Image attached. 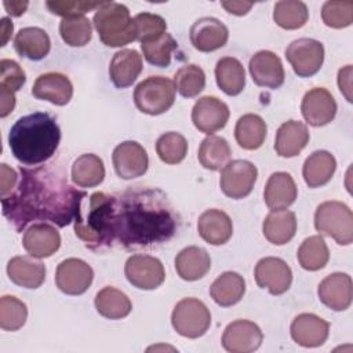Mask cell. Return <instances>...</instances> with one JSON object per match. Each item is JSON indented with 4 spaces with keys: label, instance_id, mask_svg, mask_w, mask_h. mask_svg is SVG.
I'll use <instances>...</instances> for the list:
<instances>
[{
    "label": "cell",
    "instance_id": "8",
    "mask_svg": "<svg viewBox=\"0 0 353 353\" xmlns=\"http://www.w3.org/2000/svg\"><path fill=\"white\" fill-rule=\"evenodd\" d=\"M285 58L291 63L295 74L310 77L323 66L324 47L314 39L302 37L290 43L285 48Z\"/></svg>",
    "mask_w": 353,
    "mask_h": 353
},
{
    "label": "cell",
    "instance_id": "21",
    "mask_svg": "<svg viewBox=\"0 0 353 353\" xmlns=\"http://www.w3.org/2000/svg\"><path fill=\"white\" fill-rule=\"evenodd\" d=\"M25 251L34 258H47L58 251L61 245L59 232L48 223H33L22 237Z\"/></svg>",
    "mask_w": 353,
    "mask_h": 353
},
{
    "label": "cell",
    "instance_id": "2",
    "mask_svg": "<svg viewBox=\"0 0 353 353\" xmlns=\"http://www.w3.org/2000/svg\"><path fill=\"white\" fill-rule=\"evenodd\" d=\"M85 196L52 168L21 167L15 189L1 197L3 215L18 232L34 221L63 228L74 221Z\"/></svg>",
    "mask_w": 353,
    "mask_h": 353
},
{
    "label": "cell",
    "instance_id": "24",
    "mask_svg": "<svg viewBox=\"0 0 353 353\" xmlns=\"http://www.w3.org/2000/svg\"><path fill=\"white\" fill-rule=\"evenodd\" d=\"M10 280L23 288H39L46 280V266L34 256H14L7 263Z\"/></svg>",
    "mask_w": 353,
    "mask_h": 353
},
{
    "label": "cell",
    "instance_id": "6",
    "mask_svg": "<svg viewBox=\"0 0 353 353\" xmlns=\"http://www.w3.org/2000/svg\"><path fill=\"white\" fill-rule=\"evenodd\" d=\"M175 91L172 80L164 76H150L135 87L134 102L142 113L157 116L174 105Z\"/></svg>",
    "mask_w": 353,
    "mask_h": 353
},
{
    "label": "cell",
    "instance_id": "22",
    "mask_svg": "<svg viewBox=\"0 0 353 353\" xmlns=\"http://www.w3.org/2000/svg\"><path fill=\"white\" fill-rule=\"evenodd\" d=\"M32 94L37 99L48 101L54 105L63 106L69 103L73 97V85L68 76L50 72L40 74L36 79L32 87Z\"/></svg>",
    "mask_w": 353,
    "mask_h": 353
},
{
    "label": "cell",
    "instance_id": "11",
    "mask_svg": "<svg viewBox=\"0 0 353 353\" xmlns=\"http://www.w3.org/2000/svg\"><path fill=\"white\" fill-rule=\"evenodd\" d=\"M94 279L92 268L83 259H63L55 272V284L66 295L84 294Z\"/></svg>",
    "mask_w": 353,
    "mask_h": 353
},
{
    "label": "cell",
    "instance_id": "38",
    "mask_svg": "<svg viewBox=\"0 0 353 353\" xmlns=\"http://www.w3.org/2000/svg\"><path fill=\"white\" fill-rule=\"evenodd\" d=\"M296 258L305 270L316 272L327 265L330 251L321 236H310L302 241L301 247L298 248Z\"/></svg>",
    "mask_w": 353,
    "mask_h": 353
},
{
    "label": "cell",
    "instance_id": "47",
    "mask_svg": "<svg viewBox=\"0 0 353 353\" xmlns=\"http://www.w3.org/2000/svg\"><path fill=\"white\" fill-rule=\"evenodd\" d=\"M105 1H83V0H50L46 3L47 8L55 14L61 15L63 18H72V17H83L85 12H90L92 10H98Z\"/></svg>",
    "mask_w": 353,
    "mask_h": 353
},
{
    "label": "cell",
    "instance_id": "52",
    "mask_svg": "<svg viewBox=\"0 0 353 353\" xmlns=\"http://www.w3.org/2000/svg\"><path fill=\"white\" fill-rule=\"evenodd\" d=\"M221 6L233 15H245L251 7L254 6L252 1H222Z\"/></svg>",
    "mask_w": 353,
    "mask_h": 353
},
{
    "label": "cell",
    "instance_id": "13",
    "mask_svg": "<svg viewBox=\"0 0 353 353\" xmlns=\"http://www.w3.org/2000/svg\"><path fill=\"white\" fill-rule=\"evenodd\" d=\"M255 281L258 287L266 288L272 295L284 294L292 283V272L285 261L276 256H266L255 266Z\"/></svg>",
    "mask_w": 353,
    "mask_h": 353
},
{
    "label": "cell",
    "instance_id": "9",
    "mask_svg": "<svg viewBox=\"0 0 353 353\" xmlns=\"http://www.w3.org/2000/svg\"><path fill=\"white\" fill-rule=\"evenodd\" d=\"M256 176L258 170L251 161L233 160L222 168L219 185L228 197L239 200L252 192Z\"/></svg>",
    "mask_w": 353,
    "mask_h": 353
},
{
    "label": "cell",
    "instance_id": "23",
    "mask_svg": "<svg viewBox=\"0 0 353 353\" xmlns=\"http://www.w3.org/2000/svg\"><path fill=\"white\" fill-rule=\"evenodd\" d=\"M197 230L200 237L212 245H222L228 243L233 233L232 219L222 210H205L197 221Z\"/></svg>",
    "mask_w": 353,
    "mask_h": 353
},
{
    "label": "cell",
    "instance_id": "20",
    "mask_svg": "<svg viewBox=\"0 0 353 353\" xmlns=\"http://www.w3.org/2000/svg\"><path fill=\"white\" fill-rule=\"evenodd\" d=\"M290 331L294 342L298 345L303 347H317L327 341L330 324L313 313H302L292 320Z\"/></svg>",
    "mask_w": 353,
    "mask_h": 353
},
{
    "label": "cell",
    "instance_id": "51",
    "mask_svg": "<svg viewBox=\"0 0 353 353\" xmlns=\"http://www.w3.org/2000/svg\"><path fill=\"white\" fill-rule=\"evenodd\" d=\"M15 108V92L0 87V117L8 116Z\"/></svg>",
    "mask_w": 353,
    "mask_h": 353
},
{
    "label": "cell",
    "instance_id": "4",
    "mask_svg": "<svg viewBox=\"0 0 353 353\" xmlns=\"http://www.w3.org/2000/svg\"><path fill=\"white\" fill-rule=\"evenodd\" d=\"M101 41L108 47H123L135 40L130 10L116 1H105L92 18Z\"/></svg>",
    "mask_w": 353,
    "mask_h": 353
},
{
    "label": "cell",
    "instance_id": "36",
    "mask_svg": "<svg viewBox=\"0 0 353 353\" xmlns=\"http://www.w3.org/2000/svg\"><path fill=\"white\" fill-rule=\"evenodd\" d=\"M97 312L110 320L124 319L130 314L132 305L130 298L114 287H105L95 295Z\"/></svg>",
    "mask_w": 353,
    "mask_h": 353
},
{
    "label": "cell",
    "instance_id": "50",
    "mask_svg": "<svg viewBox=\"0 0 353 353\" xmlns=\"http://www.w3.org/2000/svg\"><path fill=\"white\" fill-rule=\"evenodd\" d=\"M338 87L347 102H352V65H346L338 72Z\"/></svg>",
    "mask_w": 353,
    "mask_h": 353
},
{
    "label": "cell",
    "instance_id": "19",
    "mask_svg": "<svg viewBox=\"0 0 353 353\" xmlns=\"http://www.w3.org/2000/svg\"><path fill=\"white\" fill-rule=\"evenodd\" d=\"M189 37L196 50L201 52H211L226 44L229 30L219 19L203 17L190 26Z\"/></svg>",
    "mask_w": 353,
    "mask_h": 353
},
{
    "label": "cell",
    "instance_id": "5",
    "mask_svg": "<svg viewBox=\"0 0 353 353\" xmlns=\"http://www.w3.org/2000/svg\"><path fill=\"white\" fill-rule=\"evenodd\" d=\"M314 228L320 234L332 237L338 244L349 245L353 241L352 210L341 201H324L314 212Z\"/></svg>",
    "mask_w": 353,
    "mask_h": 353
},
{
    "label": "cell",
    "instance_id": "18",
    "mask_svg": "<svg viewBox=\"0 0 353 353\" xmlns=\"http://www.w3.org/2000/svg\"><path fill=\"white\" fill-rule=\"evenodd\" d=\"M320 301L335 312L346 310L353 298L352 279L346 273H331L321 280L317 288Z\"/></svg>",
    "mask_w": 353,
    "mask_h": 353
},
{
    "label": "cell",
    "instance_id": "44",
    "mask_svg": "<svg viewBox=\"0 0 353 353\" xmlns=\"http://www.w3.org/2000/svg\"><path fill=\"white\" fill-rule=\"evenodd\" d=\"M28 319L26 305L15 296L4 295L0 298V327L6 331L22 328Z\"/></svg>",
    "mask_w": 353,
    "mask_h": 353
},
{
    "label": "cell",
    "instance_id": "35",
    "mask_svg": "<svg viewBox=\"0 0 353 353\" xmlns=\"http://www.w3.org/2000/svg\"><path fill=\"white\" fill-rule=\"evenodd\" d=\"M268 127L263 119L254 113L241 116L234 128V137L237 143L247 150H255L262 146L266 138Z\"/></svg>",
    "mask_w": 353,
    "mask_h": 353
},
{
    "label": "cell",
    "instance_id": "25",
    "mask_svg": "<svg viewBox=\"0 0 353 353\" xmlns=\"http://www.w3.org/2000/svg\"><path fill=\"white\" fill-rule=\"evenodd\" d=\"M142 72V55L135 50L117 51L109 65V76L114 87H130Z\"/></svg>",
    "mask_w": 353,
    "mask_h": 353
},
{
    "label": "cell",
    "instance_id": "12",
    "mask_svg": "<svg viewBox=\"0 0 353 353\" xmlns=\"http://www.w3.org/2000/svg\"><path fill=\"white\" fill-rule=\"evenodd\" d=\"M112 161L116 174L123 179L142 176L149 167L146 150L135 141H124L119 143L113 150Z\"/></svg>",
    "mask_w": 353,
    "mask_h": 353
},
{
    "label": "cell",
    "instance_id": "10",
    "mask_svg": "<svg viewBox=\"0 0 353 353\" xmlns=\"http://www.w3.org/2000/svg\"><path fill=\"white\" fill-rule=\"evenodd\" d=\"M127 280L139 290H154L165 279L164 266L160 259L150 255H132L124 266Z\"/></svg>",
    "mask_w": 353,
    "mask_h": 353
},
{
    "label": "cell",
    "instance_id": "49",
    "mask_svg": "<svg viewBox=\"0 0 353 353\" xmlns=\"http://www.w3.org/2000/svg\"><path fill=\"white\" fill-rule=\"evenodd\" d=\"M0 174H1V176H0L1 189L0 190H1V197H4L7 194H10L15 189L19 176L15 172V170H12L11 167H8L4 163L0 164Z\"/></svg>",
    "mask_w": 353,
    "mask_h": 353
},
{
    "label": "cell",
    "instance_id": "42",
    "mask_svg": "<svg viewBox=\"0 0 353 353\" xmlns=\"http://www.w3.org/2000/svg\"><path fill=\"white\" fill-rule=\"evenodd\" d=\"M156 152L160 160L165 164H178L188 153V141L179 132H165L159 137L156 142Z\"/></svg>",
    "mask_w": 353,
    "mask_h": 353
},
{
    "label": "cell",
    "instance_id": "1",
    "mask_svg": "<svg viewBox=\"0 0 353 353\" xmlns=\"http://www.w3.org/2000/svg\"><path fill=\"white\" fill-rule=\"evenodd\" d=\"M74 233L91 250L149 247L168 241L178 229L176 214L157 188L134 186L116 194L95 192L80 207Z\"/></svg>",
    "mask_w": 353,
    "mask_h": 353
},
{
    "label": "cell",
    "instance_id": "54",
    "mask_svg": "<svg viewBox=\"0 0 353 353\" xmlns=\"http://www.w3.org/2000/svg\"><path fill=\"white\" fill-rule=\"evenodd\" d=\"M12 29H14V25H12V21L7 17L1 18V23H0V30H1V47H4L7 44V41L11 39V34H12Z\"/></svg>",
    "mask_w": 353,
    "mask_h": 353
},
{
    "label": "cell",
    "instance_id": "26",
    "mask_svg": "<svg viewBox=\"0 0 353 353\" xmlns=\"http://www.w3.org/2000/svg\"><path fill=\"white\" fill-rule=\"evenodd\" d=\"M307 127L298 120H288L276 132L274 150L281 157H295L309 142Z\"/></svg>",
    "mask_w": 353,
    "mask_h": 353
},
{
    "label": "cell",
    "instance_id": "30",
    "mask_svg": "<svg viewBox=\"0 0 353 353\" xmlns=\"http://www.w3.org/2000/svg\"><path fill=\"white\" fill-rule=\"evenodd\" d=\"M211 268L208 252L197 245L183 248L175 258V270L182 280L194 281L204 277Z\"/></svg>",
    "mask_w": 353,
    "mask_h": 353
},
{
    "label": "cell",
    "instance_id": "43",
    "mask_svg": "<svg viewBox=\"0 0 353 353\" xmlns=\"http://www.w3.org/2000/svg\"><path fill=\"white\" fill-rule=\"evenodd\" d=\"M178 44L170 33H164L159 39L141 44L145 59L159 68H167L171 63V55L176 50Z\"/></svg>",
    "mask_w": 353,
    "mask_h": 353
},
{
    "label": "cell",
    "instance_id": "15",
    "mask_svg": "<svg viewBox=\"0 0 353 353\" xmlns=\"http://www.w3.org/2000/svg\"><path fill=\"white\" fill-rule=\"evenodd\" d=\"M263 341L261 328L250 320H234L223 331L222 346L232 353H250Z\"/></svg>",
    "mask_w": 353,
    "mask_h": 353
},
{
    "label": "cell",
    "instance_id": "3",
    "mask_svg": "<svg viewBox=\"0 0 353 353\" xmlns=\"http://www.w3.org/2000/svg\"><path fill=\"white\" fill-rule=\"evenodd\" d=\"M59 141L61 130L57 120L44 112H34L18 119L8 134L11 153L25 165L47 161L55 153Z\"/></svg>",
    "mask_w": 353,
    "mask_h": 353
},
{
    "label": "cell",
    "instance_id": "53",
    "mask_svg": "<svg viewBox=\"0 0 353 353\" xmlns=\"http://www.w3.org/2000/svg\"><path fill=\"white\" fill-rule=\"evenodd\" d=\"M3 6H4L6 11H7L11 17H21V15L26 11L29 3H28V1H21V0H11V1L4 0V1H3Z\"/></svg>",
    "mask_w": 353,
    "mask_h": 353
},
{
    "label": "cell",
    "instance_id": "41",
    "mask_svg": "<svg viewBox=\"0 0 353 353\" xmlns=\"http://www.w3.org/2000/svg\"><path fill=\"white\" fill-rule=\"evenodd\" d=\"M59 34L70 47H83L88 44L92 36V28L88 18L72 17L63 18L59 23Z\"/></svg>",
    "mask_w": 353,
    "mask_h": 353
},
{
    "label": "cell",
    "instance_id": "39",
    "mask_svg": "<svg viewBox=\"0 0 353 353\" xmlns=\"http://www.w3.org/2000/svg\"><path fill=\"white\" fill-rule=\"evenodd\" d=\"M309 18L307 7L299 0H281L274 4L273 19L274 22L287 30L302 28Z\"/></svg>",
    "mask_w": 353,
    "mask_h": 353
},
{
    "label": "cell",
    "instance_id": "31",
    "mask_svg": "<svg viewBox=\"0 0 353 353\" xmlns=\"http://www.w3.org/2000/svg\"><path fill=\"white\" fill-rule=\"evenodd\" d=\"M335 170V157L327 150H316L305 160L302 175L309 188H320L331 181Z\"/></svg>",
    "mask_w": 353,
    "mask_h": 353
},
{
    "label": "cell",
    "instance_id": "28",
    "mask_svg": "<svg viewBox=\"0 0 353 353\" xmlns=\"http://www.w3.org/2000/svg\"><path fill=\"white\" fill-rule=\"evenodd\" d=\"M15 51L30 61H40L46 58L51 48V40L47 32L37 26L21 29L14 39Z\"/></svg>",
    "mask_w": 353,
    "mask_h": 353
},
{
    "label": "cell",
    "instance_id": "16",
    "mask_svg": "<svg viewBox=\"0 0 353 353\" xmlns=\"http://www.w3.org/2000/svg\"><path fill=\"white\" fill-rule=\"evenodd\" d=\"M248 69L254 83L259 87L276 90L283 85L285 79L281 59L268 50L255 52L250 59Z\"/></svg>",
    "mask_w": 353,
    "mask_h": 353
},
{
    "label": "cell",
    "instance_id": "37",
    "mask_svg": "<svg viewBox=\"0 0 353 353\" xmlns=\"http://www.w3.org/2000/svg\"><path fill=\"white\" fill-rule=\"evenodd\" d=\"M230 146L228 141L222 137L208 135L204 138L199 148V161L200 164L211 171H218L223 168L230 160Z\"/></svg>",
    "mask_w": 353,
    "mask_h": 353
},
{
    "label": "cell",
    "instance_id": "48",
    "mask_svg": "<svg viewBox=\"0 0 353 353\" xmlns=\"http://www.w3.org/2000/svg\"><path fill=\"white\" fill-rule=\"evenodd\" d=\"M26 81V74L18 62L12 59L0 61V87L17 92Z\"/></svg>",
    "mask_w": 353,
    "mask_h": 353
},
{
    "label": "cell",
    "instance_id": "32",
    "mask_svg": "<svg viewBox=\"0 0 353 353\" xmlns=\"http://www.w3.org/2000/svg\"><path fill=\"white\" fill-rule=\"evenodd\" d=\"M245 292V281L236 272H225L210 287V295L215 303L228 307L241 301Z\"/></svg>",
    "mask_w": 353,
    "mask_h": 353
},
{
    "label": "cell",
    "instance_id": "7",
    "mask_svg": "<svg viewBox=\"0 0 353 353\" xmlns=\"http://www.w3.org/2000/svg\"><path fill=\"white\" fill-rule=\"evenodd\" d=\"M171 324L179 335L194 339L208 331L211 313L204 302L196 298H183L172 310Z\"/></svg>",
    "mask_w": 353,
    "mask_h": 353
},
{
    "label": "cell",
    "instance_id": "33",
    "mask_svg": "<svg viewBox=\"0 0 353 353\" xmlns=\"http://www.w3.org/2000/svg\"><path fill=\"white\" fill-rule=\"evenodd\" d=\"M215 80L228 95H239L245 85V72L241 62L233 57H223L216 62Z\"/></svg>",
    "mask_w": 353,
    "mask_h": 353
},
{
    "label": "cell",
    "instance_id": "29",
    "mask_svg": "<svg viewBox=\"0 0 353 353\" xmlns=\"http://www.w3.org/2000/svg\"><path fill=\"white\" fill-rule=\"evenodd\" d=\"M262 232L269 243L274 245L287 244L295 236L296 216L287 208L270 211L262 223Z\"/></svg>",
    "mask_w": 353,
    "mask_h": 353
},
{
    "label": "cell",
    "instance_id": "46",
    "mask_svg": "<svg viewBox=\"0 0 353 353\" xmlns=\"http://www.w3.org/2000/svg\"><path fill=\"white\" fill-rule=\"evenodd\" d=\"M323 22L334 29H342L350 26L353 22V3L328 0L321 8Z\"/></svg>",
    "mask_w": 353,
    "mask_h": 353
},
{
    "label": "cell",
    "instance_id": "45",
    "mask_svg": "<svg viewBox=\"0 0 353 353\" xmlns=\"http://www.w3.org/2000/svg\"><path fill=\"white\" fill-rule=\"evenodd\" d=\"M134 29H135V40L143 43L153 41L163 36L167 29L165 19L157 14L141 12L134 18Z\"/></svg>",
    "mask_w": 353,
    "mask_h": 353
},
{
    "label": "cell",
    "instance_id": "34",
    "mask_svg": "<svg viewBox=\"0 0 353 353\" xmlns=\"http://www.w3.org/2000/svg\"><path fill=\"white\" fill-rule=\"evenodd\" d=\"M72 181L80 188L98 186L105 178L103 161L94 153L79 156L72 165Z\"/></svg>",
    "mask_w": 353,
    "mask_h": 353
},
{
    "label": "cell",
    "instance_id": "14",
    "mask_svg": "<svg viewBox=\"0 0 353 353\" xmlns=\"http://www.w3.org/2000/svg\"><path fill=\"white\" fill-rule=\"evenodd\" d=\"M229 120L228 105L216 97H201L192 109L194 127L207 135H212L226 125Z\"/></svg>",
    "mask_w": 353,
    "mask_h": 353
},
{
    "label": "cell",
    "instance_id": "27",
    "mask_svg": "<svg viewBox=\"0 0 353 353\" xmlns=\"http://www.w3.org/2000/svg\"><path fill=\"white\" fill-rule=\"evenodd\" d=\"M298 189L295 185L294 178L288 172H274L269 176L263 199L266 205L274 211V210H285L288 208L296 199Z\"/></svg>",
    "mask_w": 353,
    "mask_h": 353
},
{
    "label": "cell",
    "instance_id": "40",
    "mask_svg": "<svg viewBox=\"0 0 353 353\" xmlns=\"http://www.w3.org/2000/svg\"><path fill=\"white\" fill-rule=\"evenodd\" d=\"M175 90L185 98L199 95L205 87V73L197 65H185L174 76Z\"/></svg>",
    "mask_w": 353,
    "mask_h": 353
},
{
    "label": "cell",
    "instance_id": "17",
    "mask_svg": "<svg viewBox=\"0 0 353 353\" xmlns=\"http://www.w3.org/2000/svg\"><path fill=\"white\" fill-rule=\"evenodd\" d=\"M301 112L307 124L321 127L334 120L336 114V102L330 91L321 87H314L303 95Z\"/></svg>",
    "mask_w": 353,
    "mask_h": 353
}]
</instances>
